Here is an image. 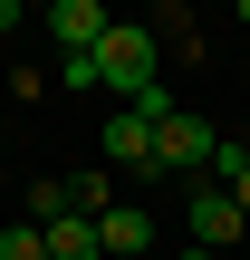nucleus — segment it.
<instances>
[{
  "label": "nucleus",
  "instance_id": "2",
  "mask_svg": "<svg viewBox=\"0 0 250 260\" xmlns=\"http://www.w3.org/2000/svg\"><path fill=\"white\" fill-rule=\"evenodd\" d=\"M212 145H222V135H212L193 106H173V116L154 125V183H202V174H212Z\"/></svg>",
  "mask_w": 250,
  "mask_h": 260
},
{
  "label": "nucleus",
  "instance_id": "9",
  "mask_svg": "<svg viewBox=\"0 0 250 260\" xmlns=\"http://www.w3.org/2000/svg\"><path fill=\"white\" fill-rule=\"evenodd\" d=\"M0 260H48V232H39V222H10V232H0Z\"/></svg>",
  "mask_w": 250,
  "mask_h": 260
},
{
  "label": "nucleus",
  "instance_id": "13",
  "mask_svg": "<svg viewBox=\"0 0 250 260\" xmlns=\"http://www.w3.org/2000/svg\"><path fill=\"white\" fill-rule=\"evenodd\" d=\"M193 260H202V251H193Z\"/></svg>",
  "mask_w": 250,
  "mask_h": 260
},
{
  "label": "nucleus",
  "instance_id": "3",
  "mask_svg": "<svg viewBox=\"0 0 250 260\" xmlns=\"http://www.w3.org/2000/svg\"><path fill=\"white\" fill-rule=\"evenodd\" d=\"M193 251L202 260H241L250 251V212L222 193V183H193Z\"/></svg>",
  "mask_w": 250,
  "mask_h": 260
},
{
  "label": "nucleus",
  "instance_id": "7",
  "mask_svg": "<svg viewBox=\"0 0 250 260\" xmlns=\"http://www.w3.org/2000/svg\"><path fill=\"white\" fill-rule=\"evenodd\" d=\"M77 203H67V174H48V183H29V222L48 232V222H67Z\"/></svg>",
  "mask_w": 250,
  "mask_h": 260
},
{
  "label": "nucleus",
  "instance_id": "6",
  "mask_svg": "<svg viewBox=\"0 0 250 260\" xmlns=\"http://www.w3.org/2000/svg\"><path fill=\"white\" fill-rule=\"evenodd\" d=\"M145 251H154V222H145L135 203L96 212V260H145Z\"/></svg>",
  "mask_w": 250,
  "mask_h": 260
},
{
  "label": "nucleus",
  "instance_id": "11",
  "mask_svg": "<svg viewBox=\"0 0 250 260\" xmlns=\"http://www.w3.org/2000/svg\"><path fill=\"white\" fill-rule=\"evenodd\" d=\"M231 203H241V212H250V174H241V183H231Z\"/></svg>",
  "mask_w": 250,
  "mask_h": 260
},
{
  "label": "nucleus",
  "instance_id": "4",
  "mask_svg": "<svg viewBox=\"0 0 250 260\" xmlns=\"http://www.w3.org/2000/svg\"><path fill=\"white\" fill-rule=\"evenodd\" d=\"M106 164H116V174H145V183H154V116L116 106V116H106Z\"/></svg>",
  "mask_w": 250,
  "mask_h": 260
},
{
  "label": "nucleus",
  "instance_id": "14",
  "mask_svg": "<svg viewBox=\"0 0 250 260\" xmlns=\"http://www.w3.org/2000/svg\"><path fill=\"white\" fill-rule=\"evenodd\" d=\"M241 260H250V251H241Z\"/></svg>",
  "mask_w": 250,
  "mask_h": 260
},
{
  "label": "nucleus",
  "instance_id": "5",
  "mask_svg": "<svg viewBox=\"0 0 250 260\" xmlns=\"http://www.w3.org/2000/svg\"><path fill=\"white\" fill-rule=\"evenodd\" d=\"M116 19L96 10V0H58L48 10V39H58V58H96V39H106Z\"/></svg>",
  "mask_w": 250,
  "mask_h": 260
},
{
  "label": "nucleus",
  "instance_id": "12",
  "mask_svg": "<svg viewBox=\"0 0 250 260\" xmlns=\"http://www.w3.org/2000/svg\"><path fill=\"white\" fill-rule=\"evenodd\" d=\"M241 19H250V10H241Z\"/></svg>",
  "mask_w": 250,
  "mask_h": 260
},
{
  "label": "nucleus",
  "instance_id": "1",
  "mask_svg": "<svg viewBox=\"0 0 250 260\" xmlns=\"http://www.w3.org/2000/svg\"><path fill=\"white\" fill-rule=\"evenodd\" d=\"M96 87H106V96H125V106L164 96V48H154V29H145V19H116V29L96 39Z\"/></svg>",
  "mask_w": 250,
  "mask_h": 260
},
{
  "label": "nucleus",
  "instance_id": "10",
  "mask_svg": "<svg viewBox=\"0 0 250 260\" xmlns=\"http://www.w3.org/2000/svg\"><path fill=\"white\" fill-rule=\"evenodd\" d=\"M0 29H19V0H0Z\"/></svg>",
  "mask_w": 250,
  "mask_h": 260
},
{
  "label": "nucleus",
  "instance_id": "8",
  "mask_svg": "<svg viewBox=\"0 0 250 260\" xmlns=\"http://www.w3.org/2000/svg\"><path fill=\"white\" fill-rule=\"evenodd\" d=\"M241 174H250V145H241V135H222V145H212V183H222V193H231V183H241Z\"/></svg>",
  "mask_w": 250,
  "mask_h": 260
}]
</instances>
